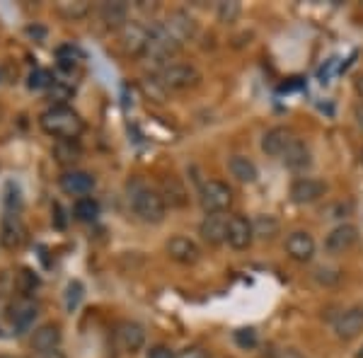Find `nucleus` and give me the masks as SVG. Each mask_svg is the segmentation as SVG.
<instances>
[{"instance_id":"1","label":"nucleus","mask_w":363,"mask_h":358,"mask_svg":"<svg viewBox=\"0 0 363 358\" xmlns=\"http://www.w3.org/2000/svg\"><path fill=\"white\" fill-rule=\"evenodd\" d=\"M39 124L49 136H54L58 140H78L83 136L85 124L73 109L66 104H54L51 109H46L39 119Z\"/></svg>"},{"instance_id":"2","label":"nucleus","mask_w":363,"mask_h":358,"mask_svg":"<svg viewBox=\"0 0 363 358\" xmlns=\"http://www.w3.org/2000/svg\"><path fill=\"white\" fill-rule=\"evenodd\" d=\"M179 51H182V44L167 32V27L162 25V22H157V25L150 27L148 44H145V49H143V54H140V56L165 68V66H169V61H172Z\"/></svg>"},{"instance_id":"3","label":"nucleus","mask_w":363,"mask_h":358,"mask_svg":"<svg viewBox=\"0 0 363 358\" xmlns=\"http://www.w3.org/2000/svg\"><path fill=\"white\" fill-rule=\"evenodd\" d=\"M131 208L138 216V220L148 223V225H157L165 220L167 203L160 191L150 189V186H136L131 191Z\"/></svg>"},{"instance_id":"4","label":"nucleus","mask_w":363,"mask_h":358,"mask_svg":"<svg viewBox=\"0 0 363 358\" xmlns=\"http://www.w3.org/2000/svg\"><path fill=\"white\" fill-rule=\"evenodd\" d=\"M157 83L165 87V90H174V92L191 90V87L201 83V73L191 63H169V66L160 70Z\"/></svg>"},{"instance_id":"5","label":"nucleus","mask_w":363,"mask_h":358,"mask_svg":"<svg viewBox=\"0 0 363 358\" xmlns=\"http://www.w3.org/2000/svg\"><path fill=\"white\" fill-rule=\"evenodd\" d=\"M233 206V189L220 179H208L201 184V208L206 216L225 213Z\"/></svg>"},{"instance_id":"6","label":"nucleus","mask_w":363,"mask_h":358,"mask_svg":"<svg viewBox=\"0 0 363 358\" xmlns=\"http://www.w3.org/2000/svg\"><path fill=\"white\" fill-rule=\"evenodd\" d=\"M327 191V184L322 179H315V177H296L291 181V189H289V196L291 201L298 203V206H308V203H315L325 196Z\"/></svg>"},{"instance_id":"7","label":"nucleus","mask_w":363,"mask_h":358,"mask_svg":"<svg viewBox=\"0 0 363 358\" xmlns=\"http://www.w3.org/2000/svg\"><path fill=\"white\" fill-rule=\"evenodd\" d=\"M359 242V228L354 223H342V225L332 228L325 237V250L330 254H344L349 252L354 245Z\"/></svg>"},{"instance_id":"8","label":"nucleus","mask_w":363,"mask_h":358,"mask_svg":"<svg viewBox=\"0 0 363 358\" xmlns=\"http://www.w3.org/2000/svg\"><path fill=\"white\" fill-rule=\"evenodd\" d=\"M286 254L298 264H308L315 257V237L308 230H294L286 237Z\"/></svg>"},{"instance_id":"9","label":"nucleus","mask_w":363,"mask_h":358,"mask_svg":"<svg viewBox=\"0 0 363 358\" xmlns=\"http://www.w3.org/2000/svg\"><path fill=\"white\" fill-rule=\"evenodd\" d=\"M119 42L124 46L126 54L131 56H140L145 49V44H148V34H150V27L143 25V22H136L131 20L124 29H119Z\"/></svg>"},{"instance_id":"10","label":"nucleus","mask_w":363,"mask_h":358,"mask_svg":"<svg viewBox=\"0 0 363 358\" xmlns=\"http://www.w3.org/2000/svg\"><path fill=\"white\" fill-rule=\"evenodd\" d=\"M228 245L233 250L242 252L255 242V230H252V220H247L245 216H230L228 218Z\"/></svg>"},{"instance_id":"11","label":"nucleus","mask_w":363,"mask_h":358,"mask_svg":"<svg viewBox=\"0 0 363 358\" xmlns=\"http://www.w3.org/2000/svg\"><path fill=\"white\" fill-rule=\"evenodd\" d=\"M27 242V228L20 220V216L8 213L0 223V245L5 250H20Z\"/></svg>"},{"instance_id":"12","label":"nucleus","mask_w":363,"mask_h":358,"mask_svg":"<svg viewBox=\"0 0 363 358\" xmlns=\"http://www.w3.org/2000/svg\"><path fill=\"white\" fill-rule=\"evenodd\" d=\"M165 250H167L169 259L177 262V264H196L199 257H201L199 245L194 242V240L184 237V235H174V237H169Z\"/></svg>"},{"instance_id":"13","label":"nucleus","mask_w":363,"mask_h":358,"mask_svg":"<svg viewBox=\"0 0 363 358\" xmlns=\"http://www.w3.org/2000/svg\"><path fill=\"white\" fill-rule=\"evenodd\" d=\"M116 344H119L121 351L126 354H138L145 346V330L138 325V322H121L116 327Z\"/></svg>"},{"instance_id":"14","label":"nucleus","mask_w":363,"mask_h":358,"mask_svg":"<svg viewBox=\"0 0 363 358\" xmlns=\"http://www.w3.org/2000/svg\"><path fill=\"white\" fill-rule=\"evenodd\" d=\"M162 25L167 27V32L172 34L179 44H184V42H189V39L196 37L194 17H191L189 13H184V10H174V13H169Z\"/></svg>"},{"instance_id":"15","label":"nucleus","mask_w":363,"mask_h":358,"mask_svg":"<svg viewBox=\"0 0 363 358\" xmlns=\"http://www.w3.org/2000/svg\"><path fill=\"white\" fill-rule=\"evenodd\" d=\"M294 140L296 136L289 126H274L262 136V150H264L269 157H281Z\"/></svg>"},{"instance_id":"16","label":"nucleus","mask_w":363,"mask_h":358,"mask_svg":"<svg viewBox=\"0 0 363 358\" xmlns=\"http://www.w3.org/2000/svg\"><path fill=\"white\" fill-rule=\"evenodd\" d=\"M199 235H201V240L206 245H213V247L223 245L228 240V216L223 213L206 216L201 220V225H199Z\"/></svg>"},{"instance_id":"17","label":"nucleus","mask_w":363,"mask_h":358,"mask_svg":"<svg viewBox=\"0 0 363 358\" xmlns=\"http://www.w3.org/2000/svg\"><path fill=\"white\" fill-rule=\"evenodd\" d=\"M337 339L342 342H351L363 332V308H351L347 313H342L335 322Z\"/></svg>"},{"instance_id":"18","label":"nucleus","mask_w":363,"mask_h":358,"mask_svg":"<svg viewBox=\"0 0 363 358\" xmlns=\"http://www.w3.org/2000/svg\"><path fill=\"white\" fill-rule=\"evenodd\" d=\"M61 327L56 325V322H46V325L37 327L32 334V349L37 351V354H51V351L58 349V344H61Z\"/></svg>"},{"instance_id":"19","label":"nucleus","mask_w":363,"mask_h":358,"mask_svg":"<svg viewBox=\"0 0 363 358\" xmlns=\"http://www.w3.org/2000/svg\"><path fill=\"white\" fill-rule=\"evenodd\" d=\"M281 160H284V165L291 169V172L296 174H303L306 169H310L313 165V155H310V148L306 143H303L301 138H296L294 143L286 148V152L281 155Z\"/></svg>"},{"instance_id":"20","label":"nucleus","mask_w":363,"mask_h":358,"mask_svg":"<svg viewBox=\"0 0 363 358\" xmlns=\"http://www.w3.org/2000/svg\"><path fill=\"white\" fill-rule=\"evenodd\" d=\"M95 186V177L83 172V169H70L61 177V189L70 196H87Z\"/></svg>"},{"instance_id":"21","label":"nucleus","mask_w":363,"mask_h":358,"mask_svg":"<svg viewBox=\"0 0 363 358\" xmlns=\"http://www.w3.org/2000/svg\"><path fill=\"white\" fill-rule=\"evenodd\" d=\"M128 5L121 3V0H112V3H102L99 5V20L104 22L109 29H124L128 22Z\"/></svg>"},{"instance_id":"22","label":"nucleus","mask_w":363,"mask_h":358,"mask_svg":"<svg viewBox=\"0 0 363 358\" xmlns=\"http://www.w3.org/2000/svg\"><path fill=\"white\" fill-rule=\"evenodd\" d=\"M228 169H230V174L235 177L238 181H242V184H252V181H257V165L250 160V157L245 155H233L230 160H228Z\"/></svg>"},{"instance_id":"23","label":"nucleus","mask_w":363,"mask_h":358,"mask_svg":"<svg viewBox=\"0 0 363 358\" xmlns=\"http://www.w3.org/2000/svg\"><path fill=\"white\" fill-rule=\"evenodd\" d=\"M162 198H165V203H169L172 208H184L186 203H189V191L184 189V184H182L179 179L169 177L162 181Z\"/></svg>"},{"instance_id":"24","label":"nucleus","mask_w":363,"mask_h":358,"mask_svg":"<svg viewBox=\"0 0 363 358\" xmlns=\"http://www.w3.org/2000/svg\"><path fill=\"white\" fill-rule=\"evenodd\" d=\"M252 230H255V237H259V240H274L281 230V223L277 216L262 213L252 220Z\"/></svg>"},{"instance_id":"25","label":"nucleus","mask_w":363,"mask_h":358,"mask_svg":"<svg viewBox=\"0 0 363 358\" xmlns=\"http://www.w3.org/2000/svg\"><path fill=\"white\" fill-rule=\"evenodd\" d=\"M37 303H32L29 298H25V301H20L13 308V325L17 327V330H27L29 325L34 322V317H37Z\"/></svg>"},{"instance_id":"26","label":"nucleus","mask_w":363,"mask_h":358,"mask_svg":"<svg viewBox=\"0 0 363 358\" xmlns=\"http://www.w3.org/2000/svg\"><path fill=\"white\" fill-rule=\"evenodd\" d=\"M56 13L68 22H78V20H83V17L90 15V3H85V0H75V3H58Z\"/></svg>"},{"instance_id":"27","label":"nucleus","mask_w":363,"mask_h":358,"mask_svg":"<svg viewBox=\"0 0 363 358\" xmlns=\"http://www.w3.org/2000/svg\"><path fill=\"white\" fill-rule=\"evenodd\" d=\"M54 157H56V162H61V165H73V162L80 157L78 140H56Z\"/></svg>"},{"instance_id":"28","label":"nucleus","mask_w":363,"mask_h":358,"mask_svg":"<svg viewBox=\"0 0 363 358\" xmlns=\"http://www.w3.org/2000/svg\"><path fill=\"white\" fill-rule=\"evenodd\" d=\"M73 213H75V218H78V220L90 223V220H95L99 216V203L92 196H80L78 201L73 203Z\"/></svg>"},{"instance_id":"29","label":"nucleus","mask_w":363,"mask_h":358,"mask_svg":"<svg viewBox=\"0 0 363 358\" xmlns=\"http://www.w3.org/2000/svg\"><path fill=\"white\" fill-rule=\"evenodd\" d=\"M240 13H242V5L238 0H223V3L216 5V15H218V22H223V25L238 22Z\"/></svg>"},{"instance_id":"30","label":"nucleus","mask_w":363,"mask_h":358,"mask_svg":"<svg viewBox=\"0 0 363 358\" xmlns=\"http://www.w3.org/2000/svg\"><path fill=\"white\" fill-rule=\"evenodd\" d=\"M83 296H85V286L80 284V281H70L66 286V310L68 313H73V310L78 308L80 301H83Z\"/></svg>"},{"instance_id":"31","label":"nucleus","mask_w":363,"mask_h":358,"mask_svg":"<svg viewBox=\"0 0 363 358\" xmlns=\"http://www.w3.org/2000/svg\"><path fill=\"white\" fill-rule=\"evenodd\" d=\"M39 286V279L34 272H29V269H22L20 274H17V291L22 293V296H29V293H34V289Z\"/></svg>"},{"instance_id":"32","label":"nucleus","mask_w":363,"mask_h":358,"mask_svg":"<svg viewBox=\"0 0 363 358\" xmlns=\"http://www.w3.org/2000/svg\"><path fill=\"white\" fill-rule=\"evenodd\" d=\"M233 339H235V344L240 349H255L257 346V332L252 330V327H242V330H238L233 334Z\"/></svg>"},{"instance_id":"33","label":"nucleus","mask_w":363,"mask_h":358,"mask_svg":"<svg viewBox=\"0 0 363 358\" xmlns=\"http://www.w3.org/2000/svg\"><path fill=\"white\" fill-rule=\"evenodd\" d=\"M313 276H315V281H320V284H325V286H335L339 284V279H342L339 269H332V267H318Z\"/></svg>"},{"instance_id":"34","label":"nucleus","mask_w":363,"mask_h":358,"mask_svg":"<svg viewBox=\"0 0 363 358\" xmlns=\"http://www.w3.org/2000/svg\"><path fill=\"white\" fill-rule=\"evenodd\" d=\"M29 90H44V87H49L51 85V75L46 73V70L42 68H37V70H32L29 73Z\"/></svg>"},{"instance_id":"35","label":"nucleus","mask_w":363,"mask_h":358,"mask_svg":"<svg viewBox=\"0 0 363 358\" xmlns=\"http://www.w3.org/2000/svg\"><path fill=\"white\" fill-rule=\"evenodd\" d=\"M177 358H208V351L201 346H186L184 351H179Z\"/></svg>"},{"instance_id":"36","label":"nucleus","mask_w":363,"mask_h":358,"mask_svg":"<svg viewBox=\"0 0 363 358\" xmlns=\"http://www.w3.org/2000/svg\"><path fill=\"white\" fill-rule=\"evenodd\" d=\"M148 358H174V354H172V349H169V346L157 344V346H150Z\"/></svg>"},{"instance_id":"37","label":"nucleus","mask_w":363,"mask_h":358,"mask_svg":"<svg viewBox=\"0 0 363 358\" xmlns=\"http://www.w3.org/2000/svg\"><path fill=\"white\" fill-rule=\"evenodd\" d=\"M354 87H356V95H359V99L363 102V75H359V78L354 80Z\"/></svg>"},{"instance_id":"38","label":"nucleus","mask_w":363,"mask_h":358,"mask_svg":"<svg viewBox=\"0 0 363 358\" xmlns=\"http://www.w3.org/2000/svg\"><path fill=\"white\" fill-rule=\"evenodd\" d=\"M354 114H356V121H359V126L363 128V102H359V104H356Z\"/></svg>"},{"instance_id":"39","label":"nucleus","mask_w":363,"mask_h":358,"mask_svg":"<svg viewBox=\"0 0 363 358\" xmlns=\"http://www.w3.org/2000/svg\"><path fill=\"white\" fill-rule=\"evenodd\" d=\"M279 358H303V356L298 354V351H294V349H286V351H281Z\"/></svg>"},{"instance_id":"40","label":"nucleus","mask_w":363,"mask_h":358,"mask_svg":"<svg viewBox=\"0 0 363 358\" xmlns=\"http://www.w3.org/2000/svg\"><path fill=\"white\" fill-rule=\"evenodd\" d=\"M44 358H66V354H63V351H51V354H44Z\"/></svg>"},{"instance_id":"41","label":"nucleus","mask_w":363,"mask_h":358,"mask_svg":"<svg viewBox=\"0 0 363 358\" xmlns=\"http://www.w3.org/2000/svg\"><path fill=\"white\" fill-rule=\"evenodd\" d=\"M356 358H363V346H361V349H359V354H356Z\"/></svg>"},{"instance_id":"42","label":"nucleus","mask_w":363,"mask_h":358,"mask_svg":"<svg viewBox=\"0 0 363 358\" xmlns=\"http://www.w3.org/2000/svg\"><path fill=\"white\" fill-rule=\"evenodd\" d=\"M0 119H3V107H0Z\"/></svg>"},{"instance_id":"43","label":"nucleus","mask_w":363,"mask_h":358,"mask_svg":"<svg viewBox=\"0 0 363 358\" xmlns=\"http://www.w3.org/2000/svg\"><path fill=\"white\" fill-rule=\"evenodd\" d=\"M0 358H15V356H0Z\"/></svg>"}]
</instances>
